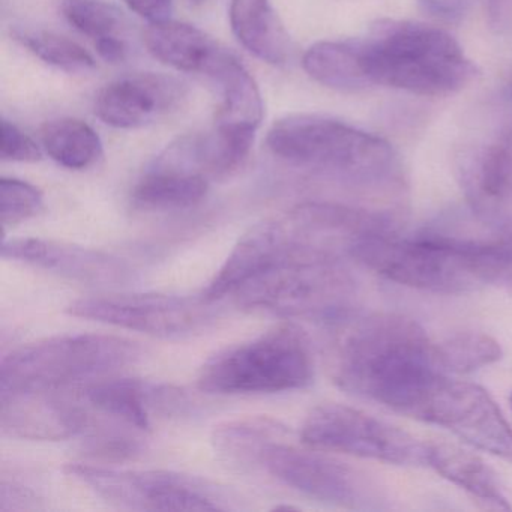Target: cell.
Instances as JSON below:
<instances>
[{"label":"cell","instance_id":"cell-1","mask_svg":"<svg viewBox=\"0 0 512 512\" xmlns=\"http://www.w3.org/2000/svg\"><path fill=\"white\" fill-rule=\"evenodd\" d=\"M334 349L332 377L349 394L416 418L428 392L445 376L436 343L410 317L349 316Z\"/></svg>","mask_w":512,"mask_h":512},{"label":"cell","instance_id":"cell-2","mask_svg":"<svg viewBox=\"0 0 512 512\" xmlns=\"http://www.w3.org/2000/svg\"><path fill=\"white\" fill-rule=\"evenodd\" d=\"M272 154L292 166L328 176L370 194L377 205L400 200L403 164L382 137L319 115H290L268 134Z\"/></svg>","mask_w":512,"mask_h":512},{"label":"cell","instance_id":"cell-3","mask_svg":"<svg viewBox=\"0 0 512 512\" xmlns=\"http://www.w3.org/2000/svg\"><path fill=\"white\" fill-rule=\"evenodd\" d=\"M349 259L400 286L463 295L496 283L499 250L497 239L478 241L434 232L406 236L395 229L365 236Z\"/></svg>","mask_w":512,"mask_h":512},{"label":"cell","instance_id":"cell-4","mask_svg":"<svg viewBox=\"0 0 512 512\" xmlns=\"http://www.w3.org/2000/svg\"><path fill=\"white\" fill-rule=\"evenodd\" d=\"M358 44L371 86L446 97L478 76L476 65L448 32L424 23L382 20Z\"/></svg>","mask_w":512,"mask_h":512},{"label":"cell","instance_id":"cell-5","mask_svg":"<svg viewBox=\"0 0 512 512\" xmlns=\"http://www.w3.org/2000/svg\"><path fill=\"white\" fill-rule=\"evenodd\" d=\"M233 298L245 310L337 325L352 316L358 283L343 257L298 250L248 281Z\"/></svg>","mask_w":512,"mask_h":512},{"label":"cell","instance_id":"cell-6","mask_svg":"<svg viewBox=\"0 0 512 512\" xmlns=\"http://www.w3.org/2000/svg\"><path fill=\"white\" fill-rule=\"evenodd\" d=\"M314 379V356L304 331L280 325L209 358L197 386L214 395L278 394L307 388Z\"/></svg>","mask_w":512,"mask_h":512},{"label":"cell","instance_id":"cell-7","mask_svg":"<svg viewBox=\"0 0 512 512\" xmlns=\"http://www.w3.org/2000/svg\"><path fill=\"white\" fill-rule=\"evenodd\" d=\"M139 356L136 343L113 335L47 338L2 359L0 392L74 388L122 370Z\"/></svg>","mask_w":512,"mask_h":512},{"label":"cell","instance_id":"cell-8","mask_svg":"<svg viewBox=\"0 0 512 512\" xmlns=\"http://www.w3.org/2000/svg\"><path fill=\"white\" fill-rule=\"evenodd\" d=\"M283 425L271 419L245 452L241 469H259L311 499L352 509L385 508V491L367 473L320 452L284 442Z\"/></svg>","mask_w":512,"mask_h":512},{"label":"cell","instance_id":"cell-9","mask_svg":"<svg viewBox=\"0 0 512 512\" xmlns=\"http://www.w3.org/2000/svg\"><path fill=\"white\" fill-rule=\"evenodd\" d=\"M71 478L119 508L136 511H229L226 491L199 476L169 470H124L71 463Z\"/></svg>","mask_w":512,"mask_h":512},{"label":"cell","instance_id":"cell-10","mask_svg":"<svg viewBox=\"0 0 512 512\" xmlns=\"http://www.w3.org/2000/svg\"><path fill=\"white\" fill-rule=\"evenodd\" d=\"M304 445L397 466H427V443L355 407H314L301 427Z\"/></svg>","mask_w":512,"mask_h":512},{"label":"cell","instance_id":"cell-11","mask_svg":"<svg viewBox=\"0 0 512 512\" xmlns=\"http://www.w3.org/2000/svg\"><path fill=\"white\" fill-rule=\"evenodd\" d=\"M80 319L106 323L160 338H182L205 329L215 317L214 304L203 296L104 295L83 298L67 307Z\"/></svg>","mask_w":512,"mask_h":512},{"label":"cell","instance_id":"cell-12","mask_svg":"<svg viewBox=\"0 0 512 512\" xmlns=\"http://www.w3.org/2000/svg\"><path fill=\"white\" fill-rule=\"evenodd\" d=\"M415 419L440 425L475 448L512 463V428L491 395L476 383L451 379L433 386Z\"/></svg>","mask_w":512,"mask_h":512},{"label":"cell","instance_id":"cell-13","mask_svg":"<svg viewBox=\"0 0 512 512\" xmlns=\"http://www.w3.org/2000/svg\"><path fill=\"white\" fill-rule=\"evenodd\" d=\"M80 386L2 392V430L10 436L31 440H65L85 436L91 425L92 413L80 394Z\"/></svg>","mask_w":512,"mask_h":512},{"label":"cell","instance_id":"cell-14","mask_svg":"<svg viewBox=\"0 0 512 512\" xmlns=\"http://www.w3.org/2000/svg\"><path fill=\"white\" fill-rule=\"evenodd\" d=\"M80 394L95 415L143 434L155 419L184 415L190 404L179 389L145 380H92L80 386Z\"/></svg>","mask_w":512,"mask_h":512},{"label":"cell","instance_id":"cell-15","mask_svg":"<svg viewBox=\"0 0 512 512\" xmlns=\"http://www.w3.org/2000/svg\"><path fill=\"white\" fill-rule=\"evenodd\" d=\"M2 257L88 286H121L133 278L130 266L119 257L53 239H4Z\"/></svg>","mask_w":512,"mask_h":512},{"label":"cell","instance_id":"cell-16","mask_svg":"<svg viewBox=\"0 0 512 512\" xmlns=\"http://www.w3.org/2000/svg\"><path fill=\"white\" fill-rule=\"evenodd\" d=\"M184 97V85L173 77L136 74L101 89L95 115L109 127L136 130L173 112Z\"/></svg>","mask_w":512,"mask_h":512},{"label":"cell","instance_id":"cell-17","mask_svg":"<svg viewBox=\"0 0 512 512\" xmlns=\"http://www.w3.org/2000/svg\"><path fill=\"white\" fill-rule=\"evenodd\" d=\"M457 175L476 217L491 224L505 220L512 206V131L461 155Z\"/></svg>","mask_w":512,"mask_h":512},{"label":"cell","instance_id":"cell-18","mask_svg":"<svg viewBox=\"0 0 512 512\" xmlns=\"http://www.w3.org/2000/svg\"><path fill=\"white\" fill-rule=\"evenodd\" d=\"M209 79L221 92V103L215 119V133L236 148L250 154L265 113L262 94L256 80L230 52L224 56Z\"/></svg>","mask_w":512,"mask_h":512},{"label":"cell","instance_id":"cell-19","mask_svg":"<svg viewBox=\"0 0 512 512\" xmlns=\"http://www.w3.org/2000/svg\"><path fill=\"white\" fill-rule=\"evenodd\" d=\"M143 40L148 52L161 64L182 73L206 77L215 73L229 53L196 26L173 20L152 23Z\"/></svg>","mask_w":512,"mask_h":512},{"label":"cell","instance_id":"cell-20","mask_svg":"<svg viewBox=\"0 0 512 512\" xmlns=\"http://www.w3.org/2000/svg\"><path fill=\"white\" fill-rule=\"evenodd\" d=\"M427 466L463 488L485 508L511 509L499 476L478 455L452 443L430 442L427 443Z\"/></svg>","mask_w":512,"mask_h":512},{"label":"cell","instance_id":"cell-21","mask_svg":"<svg viewBox=\"0 0 512 512\" xmlns=\"http://www.w3.org/2000/svg\"><path fill=\"white\" fill-rule=\"evenodd\" d=\"M230 26L247 52L269 65H284L292 43L269 0H232Z\"/></svg>","mask_w":512,"mask_h":512},{"label":"cell","instance_id":"cell-22","mask_svg":"<svg viewBox=\"0 0 512 512\" xmlns=\"http://www.w3.org/2000/svg\"><path fill=\"white\" fill-rule=\"evenodd\" d=\"M208 190V176L155 163L134 187L133 203L145 211H179L199 205Z\"/></svg>","mask_w":512,"mask_h":512},{"label":"cell","instance_id":"cell-23","mask_svg":"<svg viewBox=\"0 0 512 512\" xmlns=\"http://www.w3.org/2000/svg\"><path fill=\"white\" fill-rule=\"evenodd\" d=\"M305 73L326 88L341 92H358L370 88L362 67L358 41H322L305 52Z\"/></svg>","mask_w":512,"mask_h":512},{"label":"cell","instance_id":"cell-24","mask_svg":"<svg viewBox=\"0 0 512 512\" xmlns=\"http://www.w3.org/2000/svg\"><path fill=\"white\" fill-rule=\"evenodd\" d=\"M44 151L70 170H86L103 157V142L97 131L79 119L62 118L41 128Z\"/></svg>","mask_w":512,"mask_h":512},{"label":"cell","instance_id":"cell-25","mask_svg":"<svg viewBox=\"0 0 512 512\" xmlns=\"http://www.w3.org/2000/svg\"><path fill=\"white\" fill-rule=\"evenodd\" d=\"M437 356L445 373L467 374L502 358V347L484 332L464 331L436 343Z\"/></svg>","mask_w":512,"mask_h":512},{"label":"cell","instance_id":"cell-26","mask_svg":"<svg viewBox=\"0 0 512 512\" xmlns=\"http://www.w3.org/2000/svg\"><path fill=\"white\" fill-rule=\"evenodd\" d=\"M14 37L38 59L65 71V73H88L97 67L91 53L80 44L62 35L34 29H16Z\"/></svg>","mask_w":512,"mask_h":512},{"label":"cell","instance_id":"cell-27","mask_svg":"<svg viewBox=\"0 0 512 512\" xmlns=\"http://www.w3.org/2000/svg\"><path fill=\"white\" fill-rule=\"evenodd\" d=\"M62 14L74 29L92 40L121 37L124 17L103 0H62Z\"/></svg>","mask_w":512,"mask_h":512},{"label":"cell","instance_id":"cell-28","mask_svg":"<svg viewBox=\"0 0 512 512\" xmlns=\"http://www.w3.org/2000/svg\"><path fill=\"white\" fill-rule=\"evenodd\" d=\"M44 208L43 193L34 185L14 178L0 181V221L4 232L29 218L37 217Z\"/></svg>","mask_w":512,"mask_h":512},{"label":"cell","instance_id":"cell-29","mask_svg":"<svg viewBox=\"0 0 512 512\" xmlns=\"http://www.w3.org/2000/svg\"><path fill=\"white\" fill-rule=\"evenodd\" d=\"M2 142H0V158L11 163H37L43 158L40 146L26 136L19 127L8 121H2Z\"/></svg>","mask_w":512,"mask_h":512},{"label":"cell","instance_id":"cell-30","mask_svg":"<svg viewBox=\"0 0 512 512\" xmlns=\"http://www.w3.org/2000/svg\"><path fill=\"white\" fill-rule=\"evenodd\" d=\"M422 10L442 22H460L472 7L473 0H418Z\"/></svg>","mask_w":512,"mask_h":512},{"label":"cell","instance_id":"cell-31","mask_svg":"<svg viewBox=\"0 0 512 512\" xmlns=\"http://www.w3.org/2000/svg\"><path fill=\"white\" fill-rule=\"evenodd\" d=\"M125 4L137 16L148 20L149 23H161L170 20L173 10V0H125Z\"/></svg>","mask_w":512,"mask_h":512},{"label":"cell","instance_id":"cell-32","mask_svg":"<svg viewBox=\"0 0 512 512\" xmlns=\"http://www.w3.org/2000/svg\"><path fill=\"white\" fill-rule=\"evenodd\" d=\"M499 248V268H497L496 286L502 287L512 295V233L497 239Z\"/></svg>","mask_w":512,"mask_h":512},{"label":"cell","instance_id":"cell-33","mask_svg":"<svg viewBox=\"0 0 512 512\" xmlns=\"http://www.w3.org/2000/svg\"><path fill=\"white\" fill-rule=\"evenodd\" d=\"M95 50L101 59L110 64H121L127 58L128 52L122 37H110L95 41Z\"/></svg>","mask_w":512,"mask_h":512},{"label":"cell","instance_id":"cell-34","mask_svg":"<svg viewBox=\"0 0 512 512\" xmlns=\"http://www.w3.org/2000/svg\"><path fill=\"white\" fill-rule=\"evenodd\" d=\"M190 2H193V4H203L205 0H190Z\"/></svg>","mask_w":512,"mask_h":512},{"label":"cell","instance_id":"cell-35","mask_svg":"<svg viewBox=\"0 0 512 512\" xmlns=\"http://www.w3.org/2000/svg\"><path fill=\"white\" fill-rule=\"evenodd\" d=\"M511 406H512V394H511Z\"/></svg>","mask_w":512,"mask_h":512}]
</instances>
